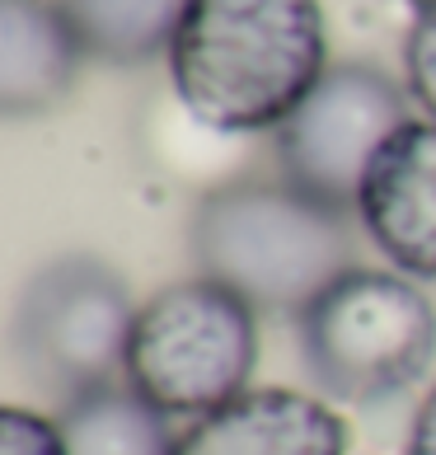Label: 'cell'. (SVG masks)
I'll list each match as a JSON object with an SVG mask.
<instances>
[{
  "mask_svg": "<svg viewBox=\"0 0 436 455\" xmlns=\"http://www.w3.org/2000/svg\"><path fill=\"white\" fill-rule=\"evenodd\" d=\"M324 71L320 0H193L170 43L178 104L226 137L277 132Z\"/></svg>",
  "mask_w": 436,
  "mask_h": 455,
  "instance_id": "cell-1",
  "label": "cell"
},
{
  "mask_svg": "<svg viewBox=\"0 0 436 455\" xmlns=\"http://www.w3.org/2000/svg\"><path fill=\"white\" fill-rule=\"evenodd\" d=\"M127 277L94 254H66L28 277L14 306V357L24 376L71 403L113 385L127 371V343L137 324Z\"/></svg>",
  "mask_w": 436,
  "mask_h": 455,
  "instance_id": "cell-5",
  "label": "cell"
},
{
  "mask_svg": "<svg viewBox=\"0 0 436 455\" xmlns=\"http://www.w3.org/2000/svg\"><path fill=\"white\" fill-rule=\"evenodd\" d=\"M408 117V94L380 66L338 61L320 76L287 123L273 132V156L287 183L329 207H357L361 179Z\"/></svg>",
  "mask_w": 436,
  "mask_h": 455,
  "instance_id": "cell-6",
  "label": "cell"
},
{
  "mask_svg": "<svg viewBox=\"0 0 436 455\" xmlns=\"http://www.w3.org/2000/svg\"><path fill=\"white\" fill-rule=\"evenodd\" d=\"M193 0H61L85 52L108 66H146L170 43Z\"/></svg>",
  "mask_w": 436,
  "mask_h": 455,
  "instance_id": "cell-11",
  "label": "cell"
},
{
  "mask_svg": "<svg viewBox=\"0 0 436 455\" xmlns=\"http://www.w3.org/2000/svg\"><path fill=\"white\" fill-rule=\"evenodd\" d=\"M85 43L61 0H0V113L33 117L75 90Z\"/></svg>",
  "mask_w": 436,
  "mask_h": 455,
  "instance_id": "cell-9",
  "label": "cell"
},
{
  "mask_svg": "<svg viewBox=\"0 0 436 455\" xmlns=\"http://www.w3.org/2000/svg\"><path fill=\"white\" fill-rule=\"evenodd\" d=\"M174 455H347V423L296 390H249L178 436Z\"/></svg>",
  "mask_w": 436,
  "mask_h": 455,
  "instance_id": "cell-8",
  "label": "cell"
},
{
  "mask_svg": "<svg viewBox=\"0 0 436 455\" xmlns=\"http://www.w3.org/2000/svg\"><path fill=\"white\" fill-rule=\"evenodd\" d=\"M404 76H408V94L427 108L436 123V5L417 10V20L404 38Z\"/></svg>",
  "mask_w": 436,
  "mask_h": 455,
  "instance_id": "cell-12",
  "label": "cell"
},
{
  "mask_svg": "<svg viewBox=\"0 0 436 455\" xmlns=\"http://www.w3.org/2000/svg\"><path fill=\"white\" fill-rule=\"evenodd\" d=\"M0 455H71V451H66V436L52 418L5 409L0 413Z\"/></svg>",
  "mask_w": 436,
  "mask_h": 455,
  "instance_id": "cell-13",
  "label": "cell"
},
{
  "mask_svg": "<svg viewBox=\"0 0 436 455\" xmlns=\"http://www.w3.org/2000/svg\"><path fill=\"white\" fill-rule=\"evenodd\" d=\"M188 249L202 277L267 315H300L357 267L347 212L287 179H230L202 193L188 221Z\"/></svg>",
  "mask_w": 436,
  "mask_h": 455,
  "instance_id": "cell-2",
  "label": "cell"
},
{
  "mask_svg": "<svg viewBox=\"0 0 436 455\" xmlns=\"http://www.w3.org/2000/svg\"><path fill=\"white\" fill-rule=\"evenodd\" d=\"M57 427L71 455H174L178 451V436L170 432V413L117 380L61 403Z\"/></svg>",
  "mask_w": 436,
  "mask_h": 455,
  "instance_id": "cell-10",
  "label": "cell"
},
{
  "mask_svg": "<svg viewBox=\"0 0 436 455\" xmlns=\"http://www.w3.org/2000/svg\"><path fill=\"white\" fill-rule=\"evenodd\" d=\"M296 347L329 399L380 403L432 366L436 310L404 273L352 267L296 315Z\"/></svg>",
  "mask_w": 436,
  "mask_h": 455,
  "instance_id": "cell-3",
  "label": "cell"
},
{
  "mask_svg": "<svg viewBox=\"0 0 436 455\" xmlns=\"http://www.w3.org/2000/svg\"><path fill=\"white\" fill-rule=\"evenodd\" d=\"M408 5H417V10H432V5H436V0H408Z\"/></svg>",
  "mask_w": 436,
  "mask_h": 455,
  "instance_id": "cell-15",
  "label": "cell"
},
{
  "mask_svg": "<svg viewBox=\"0 0 436 455\" xmlns=\"http://www.w3.org/2000/svg\"><path fill=\"white\" fill-rule=\"evenodd\" d=\"M404 455H436V390L423 399V409L413 413V427H408V446Z\"/></svg>",
  "mask_w": 436,
  "mask_h": 455,
  "instance_id": "cell-14",
  "label": "cell"
},
{
  "mask_svg": "<svg viewBox=\"0 0 436 455\" xmlns=\"http://www.w3.org/2000/svg\"><path fill=\"white\" fill-rule=\"evenodd\" d=\"M357 216L404 277L436 282V123H404L380 146Z\"/></svg>",
  "mask_w": 436,
  "mask_h": 455,
  "instance_id": "cell-7",
  "label": "cell"
},
{
  "mask_svg": "<svg viewBox=\"0 0 436 455\" xmlns=\"http://www.w3.org/2000/svg\"><path fill=\"white\" fill-rule=\"evenodd\" d=\"M258 366V310L211 277L174 282L137 310L127 385L170 418H207L249 395Z\"/></svg>",
  "mask_w": 436,
  "mask_h": 455,
  "instance_id": "cell-4",
  "label": "cell"
}]
</instances>
